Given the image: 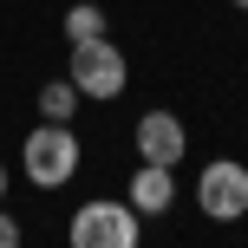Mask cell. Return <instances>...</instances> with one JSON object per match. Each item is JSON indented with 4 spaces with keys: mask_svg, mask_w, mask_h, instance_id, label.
<instances>
[{
    "mask_svg": "<svg viewBox=\"0 0 248 248\" xmlns=\"http://www.w3.org/2000/svg\"><path fill=\"white\" fill-rule=\"evenodd\" d=\"M65 78L78 85V98H118V92L131 85V65H124V52L98 33V39H72Z\"/></svg>",
    "mask_w": 248,
    "mask_h": 248,
    "instance_id": "6da1fadb",
    "label": "cell"
},
{
    "mask_svg": "<svg viewBox=\"0 0 248 248\" xmlns=\"http://www.w3.org/2000/svg\"><path fill=\"white\" fill-rule=\"evenodd\" d=\"M137 209L131 202H111V196H98V202H85V209L72 216V248H137Z\"/></svg>",
    "mask_w": 248,
    "mask_h": 248,
    "instance_id": "7a4b0ae2",
    "label": "cell"
},
{
    "mask_svg": "<svg viewBox=\"0 0 248 248\" xmlns=\"http://www.w3.org/2000/svg\"><path fill=\"white\" fill-rule=\"evenodd\" d=\"M20 157H26V176H33L39 189H59V183L78 176V137L65 131V124H39Z\"/></svg>",
    "mask_w": 248,
    "mask_h": 248,
    "instance_id": "3957f363",
    "label": "cell"
},
{
    "mask_svg": "<svg viewBox=\"0 0 248 248\" xmlns=\"http://www.w3.org/2000/svg\"><path fill=\"white\" fill-rule=\"evenodd\" d=\"M196 202H202V216H216V222H242L248 216V163H235V157L202 163Z\"/></svg>",
    "mask_w": 248,
    "mask_h": 248,
    "instance_id": "277c9868",
    "label": "cell"
},
{
    "mask_svg": "<svg viewBox=\"0 0 248 248\" xmlns=\"http://www.w3.org/2000/svg\"><path fill=\"white\" fill-rule=\"evenodd\" d=\"M183 150H189V137H183V118H176V111H144V118H137V157H144V163L176 170Z\"/></svg>",
    "mask_w": 248,
    "mask_h": 248,
    "instance_id": "5b68a950",
    "label": "cell"
},
{
    "mask_svg": "<svg viewBox=\"0 0 248 248\" xmlns=\"http://www.w3.org/2000/svg\"><path fill=\"white\" fill-rule=\"evenodd\" d=\"M176 202V176L163 170V163H137V176H131V209L137 216H163Z\"/></svg>",
    "mask_w": 248,
    "mask_h": 248,
    "instance_id": "8992f818",
    "label": "cell"
},
{
    "mask_svg": "<svg viewBox=\"0 0 248 248\" xmlns=\"http://www.w3.org/2000/svg\"><path fill=\"white\" fill-rule=\"evenodd\" d=\"M72 105H78V85H72V78H52V85L39 92V118H46V124H65Z\"/></svg>",
    "mask_w": 248,
    "mask_h": 248,
    "instance_id": "52a82bcc",
    "label": "cell"
},
{
    "mask_svg": "<svg viewBox=\"0 0 248 248\" xmlns=\"http://www.w3.org/2000/svg\"><path fill=\"white\" fill-rule=\"evenodd\" d=\"M65 33H72V39H98V33H105V7H92V0H78V7L65 13Z\"/></svg>",
    "mask_w": 248,
    "mask_h": 248,
    "instance_id": "ba28073f",
    "label": "cell"
},
{
    "mask_svg": "<svg viewBox=\"0 0 248 248\" xmlns=\"http://www.w3.org/2000/svg\"><path fill=\"white\" fill-rule=\"evenodd\" d=\"M0 248H20V222L7 216V202H0Z\"/></svg>",
    "mask_w": 248,
    "mask_h": 248,
    "instance_id": "9c48e42d",
    "label": "cell"
},
{
    "mask_svg": "<svg viewBox=\"0 0 248 248\" xmlns=\"http://www.w3.org/2000/svg\"><path fill=\"white\" fill-rule=\"evenodd\" d=\"M0 202H7V170H0Z\"/></svg>",
    "mask_w": 248,
    "mask_h": 248,
    "instance_id": "30bf717a",
    "label": "cell"
},
{
    "mask_svg": "<svg viewBox=\"0 0 248 248\" xmlns=\"http://www.w3.org/2000/svg\"><path fill=\"white\" fill-rule=\"evenodd\" d=\"M235 7H248V0H235Z\"/></svg>",
    "mask_w": 248,
    "mask_h": 248,
    "instance_id": "8fae6325",
    "label": "cell"
}]
</instances>
